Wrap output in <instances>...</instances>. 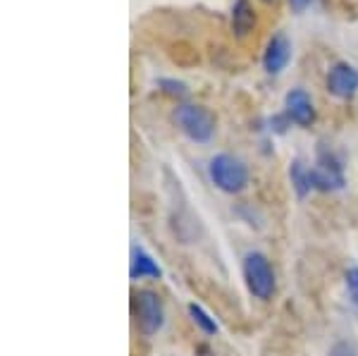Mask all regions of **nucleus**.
<instances>
[{
  "mask_svg": "<svg viewBox=\"0 0 358 356\" xmlns=\"http://www.w3.org/2000/svg\"><path fill=\"white\" fill-rule=\"evenodd\" d=\"M310 182L313 192L332 194L342 192L346 187V172H344V158L325 141H317L315 146V163L310 165Z\"/></svg>",
  "mask_w": 358,
  "mask_h": 356,
  "instance_id": "obj_1",
  "label": "nucleus"
},
{
  "mask_svg": "<svg viewBox=\"0 0 358 356\" xmlns=\"http://www.w3.org/2000/svg\"><path fill=\"white\" fill-rule=\"evenodd\" d=\"M241 278L248 290V294L258 301H270L277 292V275L273 261L261 251H248L241 258Z\"/></svg>",
  "mask_w": 358,
  "mask_h": 356,
  "instance_id": "obj_2",
  "label": "nucleus"
},
{
  "mask_svg": "<svg viewBox=\"0 0 358 356\" xmlns=\"http://www.w3.org/2000/svg\"><path fill=\"white\" fill-rule=\"evenodd\" d=\"M172 118H175L177 129L194 143H210L217 131L215 113L199 103H179Z\"/></svg>",
  "mask_w": 358,
  "mask_h": 356,
  "instance_id": "obj_3",
  "label": "nucleus"
},
{
  "mask_svg": "<svg viewBox=\"0 0 358 356\" xmlns=\"http://www.w3.org/2000/svg\"><path fill=\"white\" fill-rule=\"evenodd\" d=\"M131 318H134L136 330L143 337H155L165 328L167 320L163 297L155 290H148V287L134 290V294H131Z\"/></svg>",
  "mask_w": 358,
  "mask_h": 356,
  "instance_id": "obj_4",
  "label": "nucleus"
},
{
  "mask_svg": "<svg viewBox=\"0 0 358 356\" xmlns=\"http://www.w3.org/2000/svg\"><path fill=\"white\" fill-rule=\"evenodd\" d=\"M208 177L222 194H241L251 182L248 165L232 153H215L208 160Z\"/></svg>",
  "mask_w": 358,
  "mask_h": 356,
  "instance_id": "obj_5",
  "label": "nucleus"
},
{
  "mask_svg": "<svg viewBox=\"0 0 358 356\" xmlns=\"http://www.w3.org/2000/svg\"><path fill=\"white\" fill-rule=\"evenodd\" d=\"M327 94L339 101H351L358 94V67L346 60H339L327 70L325 77Z\"/></svg>",
  "mask_w": 358,
  "mask_h": 356,
  "instance_id": "obj_6",
  "label": "nucleus"
},
{
  "mask_svg": "<svg viewBox=\"0 0 358 356\" xmlns=\"http://www.w3.org/2000/svg\"><path fill=\"white\" fill-rule=\"evenodd\" d=\"M292 38L285 31H277L270 36L268 45L263 50V70L270 77H277L287 70V65L292 62Z\"/></svg>",
  "mask_w": 358,
  "mask_h": 356,
  "instance_id": "obj_7",
  "label": "nucleus"
},
{
  "mask_svg": "<svg viewBox=\"0 0 358 356\" xmlns=\"http://www.w3.org/2000/svg\"><path fill=\"white\" fill-rule=\"evenodd\" d=\"M285 113L289 115L292 124H296V127L301 129H308L315 124V106H313V99H310V94L306 89H289L285 96Z\"/></svg>",
  "mask_w": 358,
  "mask_h": 356,
  "instance_id": "obj_8",
  "label": "nucleus"
},
{
  "mask_svg": "<svg viewBox=\"0 0 358 356\" xmlns=\"http://www.w3.org/2000/svg\"><path fill=\"white\" fill-rule=\"evenodd\" d=\"M129 278L138 283V280H160L163 278V268L155 261L153 254H148L141 244H131L129 251Z\"/></svg>",
  "mask_w": 358,
  "mask_h": 356,
  "instance_id": "obj_9",
  "label": "nucleus"
},
{
  "mask_svg": "<svg viewBox=\"0 0 358 356\" xmlns=\"http://www.w3.org/2000/svg\"><path fill=\"white\" fill-rule=\"evenodd\" d=\"M229 24H232V34L236 38H241V41L256 31L258 15L251 0H234L232 13H229Z\"/></svg>",
  "mask_w": 358,
  "mask_h": 356,
  "instance_id": "obj_10",
  "label": "nucleus"
},
{
  "mask_svg": "<svg viewBox=\"0 0 358 356\" xmlns=\"http://www.w3.org/2000/svg\"><path fill=\"white\" fill-rule=\"evenodd\" d=\"M289 182H292V189L296 194L299 201H303L313 192V182H310V168L303 163L301 158H294L289 163Z\"/></svg>",
  "mask_w": 358,
  "mask_h": 356,
  "instance_id": "obj_11",
  "label": "nucleus"
},
{
  "mask_svg": "<svg viewBox=\"0 0 358 356\" xmlns=\"http://www.w3.org/2000/svg\"><path fill=\"white\" fill-rule=\"evenodd\" d=\"M187 311H189V318H192V323L199 328L203 335L208 337H215L217 332H220V325H217V320L213 318L210 313L206 311L201 304H196V301H189L187 304Z\"/></svg>",
  "mask_w": 358,
  "mask_h": 356,
  "instance_id": "obj_12",
  "label": "nucleus"
},
{
  "mask_svg": "<svg viewBox=\"0 0 358 356\" xmlns=\"http://www.w3.org/2000/svg\"><path fill=\"white\" fill-rule=\"evenodd\" d=\"M155 86H158L160 94H165L167 99H175V101H187L189 99V86L179 79H172V77H160L155 79Z\"/></svg>",
  "mask_w": 358,
  "mask_h": 356,
  "instance_id": "obj_13",
  "label": "nucleus"
},
{
  "mask_svg": "<svg viewBox=\"0 0 358 356\" xmlns=\"http://www.w3.org/2000/svg\"><path fill=\"white\" fill-rule=\"evenodd\" d=\"M344 287H346V297H349V301L358 308V266H349V268H346Z\"/></svg>",
  "mask_w": 358,
  "mask_h": 356,
  "instance_id": "obj_14",
  "label": "nucleus"
},
{
  "mask_svg": "<svg viewBox=\"0 0 358 356\" xmlns=\"http://www.w3.org/2000/svg\"><path fill=\"white\" fill-rule=\"evenodd\" d=\"M292 127V120H289V115H287L285 111L282 113H275V115H270L268 118V131L270 134H277V136H282V134H287Z\"/></svg>",
  "mask_w": 358,
  "mask_h": 356,
  "instance_id": "obj_15",
  "label": "nucleus"
},
{
  "mask_svg": "<svg viewBox=\"0 0 358 356\" xmlns=\"http://www.w3.org/2000/svg\"><path fill=\"white\" fill-rule=\"evenodd\" d=\"M327 356H358V344L351 340H334L327 349Z\"/></svg>",
  "mask_w": 358,
  "mask_h": 356,
  "instance_id": "obj_16",
  "label": "nucleus"
},
{
  "mask_svg": "<svg viewBox=\"0 0 358 356\" xmlns=\"http://www.w3.org/2000/svg\"><path fill=\"white\" fill-rule=\"evenodd\" d=\"M287 3H289V10L294 15H303L306 10L310 8V3H313V0H287Z\"/></svg>",
  "mask_w": 358,
  "mask_h": 356,
  "instance_id": "obj_17",
  "label": "nucleus"
},
{
  "mask_svg": "<svg viewBox=\"0 0 358 356\" xmlns=\"http://www.w3.org/2000/svg\"><path fill=\"white\" fill-rule=\"evenodd\" d=\"M261 3H265V5H275L277 0H261Z\"/></svg>",
  "mask_w": 358,
  "mask_h": 356,
  "instance_id": "obj_18",
  "label": "nucleus"
}]
</instances>
